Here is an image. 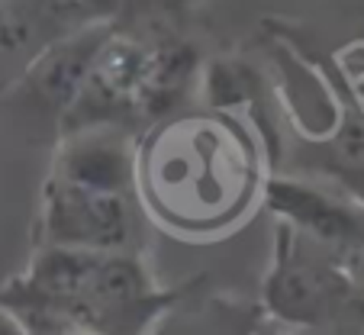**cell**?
<instances>
[{"instance_id":"4","label":"cell","mask_w":364,"mask_h":335,"mask_svg":"<svg viewBox=\"0 0 364 335\" xmlns=\"http://www.w3.org/2000/svg\"><path fill=\"white\" fill-rule=\"evenodd\" d=\"M181 290H159L142 255L132 248L100 252L81 297V332H145L159 322Z\"/></svg>"},{"instance_id":"7","label":"cell","mask_w":364,"mask_h":335,"mask_svg":"<svg viewBox=\"0 0 364 335\" xmlns=\"http://www.w3.org/2000/svg\"><path fill=\"white\" fill-rule=\"evenodd\" d=\"M52 174L97 191L136 193V145L110 123L77 126L58 142Z\"/></svg>"},{"instance_id":"8","label":"cell","mask_w":364,"mask_h":335,"mask_svg":"<svg viewBox=\"0 0 364 335\" xmlns=\"http://www.w3.org/2000/svg\"><path fill=\"white\" fill-rule=\"evenodd\" d=\"M206 97L216 107H235L252 100V75L239 62H216L206 75Z\"/></svg>"},{"instance_id":"9","label":"cell","mask_w":364,"mask_h":335,"mask_svg":"<svg viewBox=\"0 0 364 335\" xmlns=\"http://www.w3.org/2000/svg\"><path fill=\"white\" fill-rule=\"evenodd\" d=\"M338 267L345 271V277H348V284L358 290V294L364 297V233L358 235L355 242H351L348 248H345L342 255H338Z\"/></svg>"},{"instance_id":"3","label":"cell","mask_w":364,"mask_h":335,"mask_svg":"<svg viewBox=\"0 0 364 335\" xmlns=\"http://www.w3.org/2000/svg\"><path fill=\"white\" fill-rule=\"evenodd\" d=\"M136 193H113L48 174L42 187V245H71L94 252L132 248Z\"/></svg>"},{"instance_id":"10","label":"cell","mask_w":364,"mask_h":335,"mask_svg":"<svg viewBox=\"0 0 364 335\" xmlns=\"http://www.w3.org/2000/svg\"><path fill=\"white\" fill-rule=\"evenodd\" d=\"M7 4H10V0H0V10H4V7H7Z\"/></svg>"},{"instance_id":"6","label":"cell","mask_w":364,"mask_h":335,"mask_svg":"<svg viewBox=\"0 0 364 335\" xmlns=\"http://www.w3.org/2000/svg\"><path fill=\"white\" fill-rule=\"evenodd\" d=\"M264 206L284 223L332 252V258L345 252L364 233V200L351 193H329L303 181L274 178L264 184Z\"/></svg>"},{"instance_id":"1","label":"cell","mask_w":364,"mask_h":335,"mask_svg":"<svg viewBox=\"0 0 364 335\" xmlns=\"http://www.w3.org/2000/svg\"><path fill=\"white\" fill-rule=\"evenodd\" d=\"M262 158L226 117L174 119L136 149V191L159 223L213 233L239 223L258 197Z\"/></svg>"},{"instance_id":"5","label":"cell","mask_w":364,"mask_h":335,"mask_svg":"<svg viewBox=\"0 0 364 335\" xmlns=\"http://www.w3.org/2000/svg\"><path fill=\"white\" fill-rule=\"evenodd\" d=\"M107 39H110V26L103 20L58 36L26 65V71L16 78L14 90L20 94V100L39 110L42 117L65 119V113L77 100L90 65H94L97 52Z\"/></svg>"},{"instance_id":"2","label":"cell","mask_w":364,"mask_h":335,"mask_svg":"<svg viewBox=\"0 0 364 335\" xmlns=\"http://www.w3.org/2000/svg\"><path fill=\"white\" fill-rule=\"evenodd\" d=\"M262 303L271 319L300 329H345L355 322L364 332V297L348 284L332 252L277 223L274 258L264 277Z\"/></svg>"}]
</instances>
